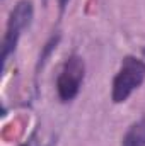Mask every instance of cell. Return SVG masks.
<instances>
[{
  "label": "cell",
  "mask_w": 145,
  "mask_h": 146,
  "mask_svg": "<svg viewBox=\"0 0 145 146\" xmlns=\"http://www.w3.org/2000/svg\"><path fill=\"white\" fill-rule=\"evenodd\" d=\"M145 80V63L140 58L126 56L113 80L111 99L114 104L125 102Z\"/></svg>",
  "instance_id": "1"
},
{
  "label": "cell",
  "mask_w": 145,
  "mask_h": 146,
  "mask_svg": "<svg viewBox=\"0 0 145 146\" xmlns=\"http://www.w3.org/2000/svg\"><path fill=\"white\" fill-rule=\"evenodd\" d=\"M33 22V3L29 0H21L10 12L7 29H5V37L2 44V61L3 65L9 60V54L15 49L17 41L26 27H29Z\"/></svg>",
  "instance_id": "2"
},
{
  "label": "cell",
  "mask_w": 145,
  "mask_h": 146,
  "mask_svg": "<svg viewBox=\"0 0 145 146\" xmlns=\"http://www.w3.org/2000/svg\"><path fill=\"white\" fill-rule=\"evenodd\" d=\"M84 76H85L84 60L79 54L68 56L56 80V92L62 102H70L79 95Z\"/></svg>",
  "instance_id": "3"
},
{
  "label": "cell",
  "mask_w": 145,
  "mask_h": 146,
  "mask_svg": "<svg viewBox=\"0 0 145 146\" xmlns=\"http://www.w3.org/2000/svg\"><path fill=\"white\" fill-rule=\"evenodd\" d=\"M121 146H145V117L128 127L121 139Z\"/></svg>",
  "instance_id": "4"
},
{
  "label": "cell",
  "mask_w": 145,
  "mask_h": 146,
  "mask_svg": "<svg viewBox=\"0 0 145 146\" xmlns=\"http://www.w3.org/2000/svg\"><path fill=\"white\" fill-rule=\"evenodd\" d=\"M70 0H58V5H60V12H63L65 10V7H67V3H68Z\"/></svg>",
  "instance_id": "5"
},
{
  "label": "cell",
  "mask_w": 145,
  "mask_h": 146,
  "mask_svg": "<svg viewBox=\"0 0 145 146\" xmlns=\"http://www.w3.org/2000/svg\"><path fill=\"white\" fill-rule=\"evenodd\" d=\"M22 146H31V145H22Z\"/></svg>",
  "instance_id": "6"
}]
</instances>
